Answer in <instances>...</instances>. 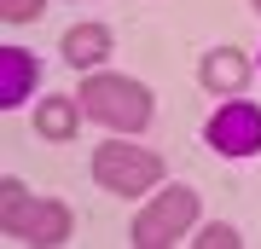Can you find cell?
Instances as JSON below:
<instances>
[{"label":"cell","mask_w":261,"mask_h":249,"mask_svg":"<svg viewBox=\"0 0 261 249\" xmlns=\"http://www.w3.org/2000/svg\"><path fill=\"white\" fill-rule=\"evenodd\" d=\"M75 99H82V110L99 122V128L111 133H145L151 116H157V104H151V87L134 81V75H87L82 87H75Z\"/></svg>","instance_id":"cell-1"},{"label":"cell","mask_w":261,"mask_h":249,"mask_svg":"<svg viewBox=\"0 0 261 249\" xmlns=\"http://www.w3.org/2000/svg\"><path fill=\"white\" fill-rule=\"evenodd\" d=\"M0 226H6V238H18V243L53 249V243L70 238L75 214H70V203H58V197H29V185L6 174L0 180Z\"/></svg>","instance_id":"cell-2"},{"label":"cell","mask_w":261,"mask_h":249,"mask_svg":"<svg viewBox=\"0 0 261 249\" xmlns=\"http://www.w3.org/2000/svg\"><path fill=\"white\" fill-rule=\"evenodd\" d=\"M192 220H197V191H192V185H168L157 203H145L140 214H134L128 238L140 243V249H168V243L186 238Z\"/></svg>","instance_id":"cell-3"},{"label":"cell","mask_w":261,"mask_h":249,"mask_svg":"<svg viewBox=\"0 0 261 249\" xmlns=\"http://www.w3.org/2000/svg\"><path fill=\"white\" fill-rule=\"evenodd\" d=\"M93 180L116 197H140L163 180V157L145 145H99L93 151Z\"/></svg>","instance_id":"cell-4"},{"label":"cell","mask_w":261,"mask_h":249,"mask_svg":"<svg viewBox=\"0 0 261 249\" xmlns=\"http://www.w3.org/2000/svg\"><path fill=\"white\" fill-rule=\"evenodd\" d=\"M209 145L221 151V157H255L261 151V104L226 99L221 110L209 116Z\"/></svg>","instance_id":"cell-5"},{"label":"cell","mask_w":261,"mask_h":249,"mask_svg":"<svg viewBox=\"0 0 261 249\" xmlns=\"http://www.w3.org/2000/svg\"><path fill=\"white\" fill-rule=\"evenodd\" d=\"M197 81H203V93H215V99H238V93L250 87V52H238V46H215V52H203Z\"/></svg>","instance_id":"cell-6"},{"label":"cell","mask_w":261,"mask_h":249,"mask_svg":"<svg viewBox=\"0 0 261 249\" xmlns=\"http://www.w3.org/2000/svg\"><path fill=\"white\" fill-rule=\"evenodd\" d=\"M35 81H41V58L18 52V46H0V110H18Z\"/></svg>","instance_id":"cell-7"},{"label":"cell","mask_w":261,"mask_h":249,"mask_svg":"<svg viewBox=\"0 0 261 249\" xmlns=\"http://www.w3.org/2000/svg\"><path fill=\"white\" fill-rule=\"evenodd\" d=\"M82 99H70V93H64V99H41L35 104V133L41 139H53V145H70V139H75V128H82Z\"/></svg>","instance_id":"cell-8"},{"label":"cell","mask_w":261,"mask_h":249,"mask_svg":"<svg viewBox=\"0 0 261 249\" xmlns=\"http://www.w3.org/2000/svg\"><path fill=\"white\" fill-rule=\"evenodd\" d=\"M58 52H64V64H75V70H93L99 58L111 52V29L105 23H75V29H64Z\"/></svg>","instance_id":"cell-9"},{"label":"cell","mask_w":261,"mask_h":249,"mask_svg":"<svg viewBox=\"0 0 261 249\" xmlns=\"http://www.w3.org/2000/svg\"><path fill=\"white\" fill-rule=\"evenodd\" d=\"M238 226H226V220H209L203 226V238H197V249H238Z\"/></svg>","instance_id":"cell-10"},{"label":"cell","mask_w":261,"mask_h":249,"mask_svg":"<svg viewBox=\"0 0 261 249\" xmlns=\"http://www.w3.org/2000/svg\"><path fill=\"white\" fill-rule=\"evenodd\" d=\"M47 12V0H0V18L6 23H35Z\"/></svg>","instance_id":"cell-11"},{"label":"cell","mask_w":261,"mask_h":249,"mask_svg":"<svg viewBox=\"0 0 261 249\" xmlns=\"http://www.w3.org/2000/svg\"><path fill=\"white\" fill-rule=\"evenodd\" d=\"M250 6H255V12H261V0H250Z\"/></svg>","instance_id":"cell-12"}]
</instances>
